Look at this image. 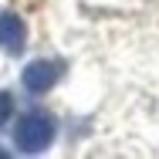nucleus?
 I'll return each instance as SVG.
<instances>
[{
  "instance_id": "f257e3e1",
  "label": "nucleus",
  "mask_w": 159,
  "mask_h": 159,
  "mask_svg": "<svg viewBox=\"0 0 159 159\" xmlns=\"http://www.w3.org/2000/svg\"><path fill=\"white\" fill-rule=\"evenodd\" d=\"M54 132H58V125L48 112H27L14 125V146L27 156H37L54 142Z\"/></svg>"
},
{
  "instance_id": "f03ea898",
  "label": "nucleus",
  "mask_w": 159,
  "mask_h": 159,
  "mask_svg": "<svg viewBox=\"0 0 159 159\" xmlns=\"http://www.w3.org/2000/svg\"><path fill=\"white\" fill-rule=\"evenodd\" d=\"M64 75V64L54 61V58H37L24 68V75H20V81H24V88L34 92V95H44V92H51L58 81H61Z\"/></svg>"
},
{
  "instance_id": "7ed1b4c3",
  "label": "nucleus",
  "mask_w": 159,
  "mask_h": 159,
  "mask_svg": "<svg viewBox=\"0 0 159 159\" xmlns=\"http://www.w3.org/2000/svg\"><path fill=\"white\" fill-rule=\"evenodd\" d=\"M0 48H3L7 54H20V51L27 48V27H24V20H20L17 14H10V10L0 14Z\"/></svg>"
},
{
  "instance_id": "20e7f679",
  "label": "nucleus",
  "mask_w": 159,
  "mask_h": 159,
  "mask_svg": "<svg viewBox=\"0 0 159 159\" xmlns=\"http://www.w3.org/2000/svg\"><path fill=\"white\" fill-rule=\"evenodd\" d=\"M10 115H14V98L10 92H0V129L10 122Z\"/></svg>"
}]
</instances>
